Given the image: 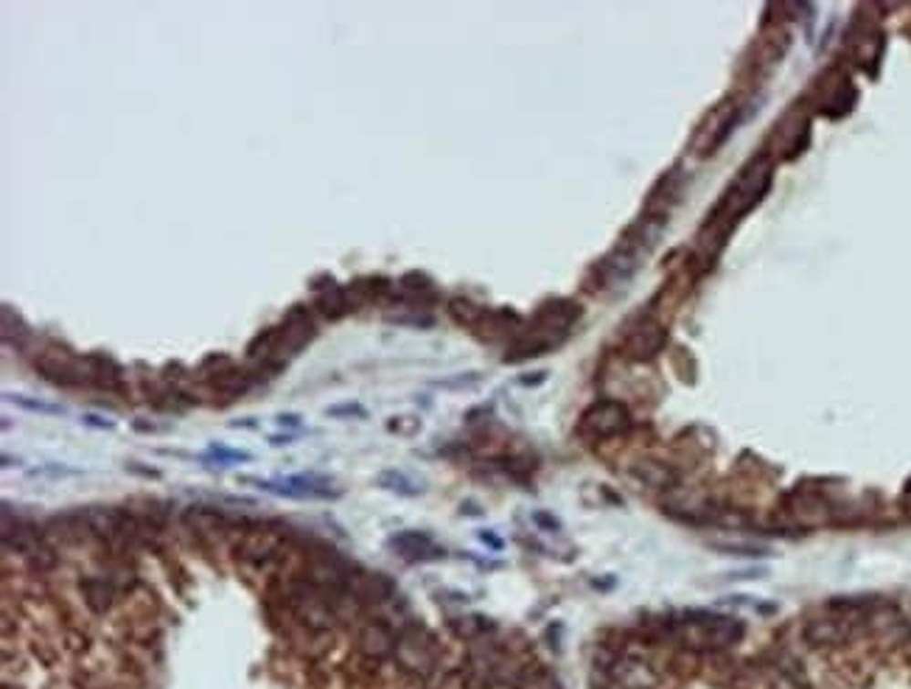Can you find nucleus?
<instances>
[{
	"mask_svg": "<svg viewBox=\"0 0 911 689\" xmlns=\"http://www.w3.org/2000/svg\"><path fill=\"white\" fill-rule=\"evenodd\" d=\"M628 427H631V415H628L626 404H620V401H597V404H592L581 415L578 432L586 440L600 443V440H612V437L626 435Z\"/></svg>",
	"mask_w": 911,
	"mask_h": 689,
	"instance_id": "39448f33",
	"label": "nucleus"
},
{
	"mask_svg": "<svg viewBox=\"0 0 911 689\" xmlns=\"http://www.w3.org/2000/svg\"><path fill=\"white\" fill-rule=\"evenodd\" d=\"M399 636L385 622H368L359 633V650L368 659H388L396 653Z\"/></svg>",
	"mask_w": 911,
	"mask_h": 689,
	"instance_id": "ddd939ff",
	"label": "nucleus"
},
{
	"mask_svg": "<svg viewBox=\"0 0 911 689\" xmlns=\"http://www.w3.org/2000/svg\"><path fill=\"white\" fill-rule=\"evenodd\" d=\"M615 675H617L623 689H648L654 684V675H651L648 664L634 662V659H626L623 664H617Z\"/></svg>",
	"mask_w": 911,
	"mask_h": 689,
	"instance_id": "a211bd4d",
	"label": "nucleus"
},
{
	"mask_svg": "<svg viewBox=\"0 0 911 689\" xmlns=\"http://www.w3.org/2000/svg\"><path fill=\"white\" fill-rule=\"evenodd\" d=\"M34 367L43 378H48L51 385H62V387L93 385V359L90 356L79 359L62 348H46L34 359Z\"/></svg>",
	"mask_w": 911,
	"mask_h": 689,
	"instance_id": "7ed1b4c3",
	"label": "nucleus"
},
{
	"mask_svg": "<svg viewBox=\"0 0 911 689\" xmlns=\"http://www.w3.org/2000/svg\"><path fill=\"white\" fill-rule=\"evenodd\" d=\"M138 432H163V427H151V424H143V420H135L132 424Z\"/></svg>",
	"mask_w": 911,
	"mask_h": 689,
	"instance_id": "7c9ffc66",
	"label": "nucleus"
},
{
	"mask_svg": "<svg viewBox=\"0 0 911 689\" xmlns=\"http://www.w3.org/2000/svg\"><path fill=\"white\" fill-rule=\"evenodd\" d=\"M90 359H93V385H98L104 390H119L121 387V367L109 356H90Z\"/></svg>",
	"mask_w": 911,
	"mask_h": 689,
	"instance_id": "412c9836",
	"label": "nucleus"
},
{
	"mask_svg": "<svg viewBox=\"0 0 911 689\" xmlns=\"http://www.w3.org/2000/svg\"><path fill=\"white\" fill-rule=\"evenodd\" d=\"M244 482L258 485L261 490L275 493V496H286V499H328V496H336V490H331V482L317 474H295V477H284L275 482L244 477Z\"/></svg>",
	"mask_w": 911,
	"mask_h": 689,
	"instance_id": "0eeeda50",
	"label": "nucleus"
},
{
	"mask_svg": "<svg viewBox=\"0 0 911 689\" xmlns=\"http://www.w3.org/2000/svg\"><path fill=\"white\" fill-rule=\"evenodd\" d=\"M315 305H317V312H320L323 317H328V320H339V317H346V314L354 309V297H351L348 289L334 286V283H331V286H323V292L317 294Z\"/></svg>",
	"mask_w": 911,
	"mask_h": 689,
	"instance_id": "4468645a",
	"label": "nucleus"
},
{
	"mask_svg": "<svg viewBox=\"0 0 911 689\" xmlns=\"http://www.w3.org/2000/svg\"><path fill=\"white\" fill-rule=\"evenodd\" d=\"M211 454L224 459V463H247L250 454L247 451H236V448H224V446H211Z\"/></svg>",
	"mask_w": 911,
	"mask_h": 689,
	"instance_id": "a878e982",
	"label": "nucleus"
},
{
	"mask_svg": "<svg viewBox=\"0 0 911 689\" xmlns=\"http://www.w3.org/2000/svg\"><path fill=\"white\" fill-rule=\"evenodd\" d=\"M12 404H17V406H23V409H28V412H40V415H65V406H59V404H46V401H34V398H28V396H6Z\"/></svg>",
	"mask_w": 911,
	"mask_h": 689,
	"instance_id": "b1692460",
	"label": "nucleus"
},
{
	"mask_svg": "<svg viewBox=\"0 0 911 689\" xmlns=\"http://www.w3.org/2000/svg\"><path fill=\"white\" fill-rule=\"evenodd\" d=\"M449 314L454 317V320H458L461 325H471V328H480V323L485 320V309H482V305H477L474 300H469V297H454L451 303H449Z\"/></svg>",
	"mask_w": 911,
	"mask_h": 689,
	"instance_id": "aec40b11",
	"label": "nucleus"
},
{
	"mask_svg": "<svg viewBox=\"0 0 911 689\" xmlns=\"http://www.w3.org/2000/svg\"><path fill=\"white\" fill-rule=\"evenodd\" d=\"M278 424H281V427H297V424H300V417H297V415H278Z\"/></svg>",
	"mask_w": 911,
	"mask_h": 689,
	"instance_id": "c85d7f7f",
	"label": "nucleus"
},
{
	"mask_svg": "<svg viewBox=\"0 0 911 689\" xmlns=\"http://www.w3.org/2000/svg\"><path fill=\"white\" fill-rule=\"evenodd\" d=\"M388 544H390L393 552H399V555H401L404 560H409V563H421V560H438V558H443V550L430 539L427 532H415V530L396 532Z\"/></svg>",
	"mask_w": 911,
	"mask_h": 689,
	"instance_id": "f8f14e48",
	"label": "nucleus"
},
{
	"mask_svg": "<svg viewBox=\"0 0 911 689\" xmlns=\"http://www.w3.org/2000/svg\"><path fill=\"white\" fill-rule=\"evenodd\" d=\"M315 336H317V328H315L312 317L306 314L303 305H295V309L286 314L284 325L278 328V362L286 365L284 356H295L297 351L306 348Z\"/></svg>",
	"mask_w": 911,
	"mask_h": 689,
	"instance_id": "6e6552de",
	"label": "nucleus"
},
{
	"mask_svg": "<svg viewBox=\"0 0 911 689\" xmlns=\"http://www.w3.org/2000/svg\"><path fill=\"white\" fill-rule=\"evenodd\" d=\"M378 488L393 490L399 496H419L421 493V488L415 485L407 474H401V471H382V474H378Z\"/></svg>",
	"mask_w": 911,
	"mask_h": 689,
	"instance_id": "4be33fe9",
	"label": "nucleus"
},
{
	"mask_svg": "<svg viewBox=\"0 0 911 689\" xmlns=\"http://www.w3.org/2000/svg\"><path fill=\"white\" fill-rule=\"evenodd\" d=\"M850 622L847 617H836V620H816L805 628L808 642L813 644H842L850 636Z\"/></svg>",
	"mask_w": 911,
	"mask_h": 689,
	"instance_id": "2eb2a0df",
	"label": "nucleus"
},
{
	"mask_svg": "<svg viewBox=\"0 0 911 689\" xmlns=\"http://www.w3.org/2000/svg\"><path fill=\"white\" fill-rule=\"evenodd\" d=\"M578 317H581V305L573 300L558 297V300L544 303L536 312L533 323H530V328L513 339V344L505 354V362H524V359L547 354L558 342H564V336L578 323Z\"/></svg>",
	"mask_w": 911,
	"mask_h": 689,
	"instance_id": "f257e3e1",
	"label": "nucleus"
},
{
	"mask_svg": "<svg viewBox=\"0 0 911 689\" xmlns=\"http://www.w3.org/2000/svg\"><path fill=\"white\" fill-rule=\"evenodd\" d=\"M346 591L357 602H388V600H393L396 586H393V581L388 578V574L351 569L348 581H346Z\"/></svg>",
	"mask_w": 911,
	"mask_h": 689,
	"instance_id": "9b49d317",
	"label": "nucleus"
},
{
	"mask_svg": "<svg viewBox=\"0 0 911 689\" xmlns=\"http://www.w3.org/2000/svg\"><path fill=\"white\" fill-rule=\"evenodd\" d=\"M82 594H85L88 608L96 611V614H104V611L112 605V597H116L109 581H104V578H85L82 581Z\"/></svg>",
	"mask_w": 911,
	"mask_h": 689,
	"instance_id": "f3484780",
	"label": "nucleus"
},
{
	"mask_svg": "<svg viewBox=\"0 0 911 689\" xmlns=\"http://www.w3.org/2000/svg\"><path fill=\"white\" fill-rule=\"evenodd\" d=\"M4 323H0V331H4V342L6 344H23L28 336V325L20 320V314H15L9 305H4Z\"/></svg>",
	"mask_w": 911,
	"mask_h": 689,
	"instance_id": "5701e85b",
	"label": "nucleus"
},
{
	"mask_svg": "<svg viewBox=\"0 0 911 689\" xmlns=\"http://www.w3.org/2000/svg\"><path fill=\"white\" fill-rule=\"evenodd\" d=\"M771 160L769 158H754L740 174L738 180L732 182V188L724 194V200H720V205L715 208L709 224H718L720 230H724V236L730 233V230L754 208V205H761V200L766 197V190L771 188Z\"/></svg>",
	"mask_w": 911,
	"mask_h": 689,
	"instance_id": "f03ea898",
	"label": "nucleus"
},
{
	"mask_svg": "<svg viewBox=\"0 0 911 689\" xmlns=\"http://www.w3.org/2000/svg\"><path fill=\"white\" fill-rule=\"evenodd\" d=\"M715 550L720 552H727V555H749V558H757V555H766L769 550L766 547H757V544H727V541H712Z\"/></svg>",
	"mask_w": 911,
	"mask_h": 689,
	"instance_id": "393cba45",
	"label": "nucleus"
},
{
	"mask_svg": "<svg viewBox=\"0 0 911 689\" xmlns=\"http://www.w3.org/2000/svg\"><path fill=\"white\" fill-rule=\"evenodd\" d=\"M665 342H668V334H665V328L657 320H642V323H637L628 331L623 348H626L628 359L648 362V359H654L665 348Z\"/></svg>",
	"mask_w": 911,
	"mask_h": 689,
	"instance_id": "9d476101",
	"label": "nucleus"
},
{
	"mask_svg": "<svg viewBox=\"0 0 911 689\" xmlns=\"http://www.w3.org/2000/svg\"><path fill=\"white\" fill-rule=\"evenodd\" d=\"M328 415L331 417H365V409L359 404H336V406H328Z\"/></svg>",
	"mask_w": 911,
	"mask_h": 689,
	"instance_id": "bb28decb",
	"label": "nucleus"
},
{
	"mask_svg": "<svg viewBox=\"0 0 911 689\" xmlns=\"http://www.w3.org/2000/svg\"><path fill=\"white\" fill-rule=\"evenodd\" d=\"M393 656L412 675H430L435 670V662H438L432 636L424 628H419V625H409L407 631H401Z\"/></svg>",
	"mask_w": 911,
	"mask_h": 689,
	"instance_id": "423d86ee",
	"label": "nucleus"
},
{
	"mask_svg": "<svg viewBox=\"0 0 911 689\" xmlns=\"http://www.w3.org/2000/svg\"><path fill=\"white\" fill-rule=\"evenodd\" d=\"M250 385H253V378H250V373H244V370H239V367H224L222 373H216L213 375V387L222 393V396H231V398H236V396H244L247 390H250Z\"/></svg>",
	"mask_w": 911,
	"mask_h": 689,
	"instance_id": "dca6fc26",
	"label": "nucleus"
},
{
	"mask_svg": "<svg viewBox=\"0 0 911 689\" xmlns=\"http://www.w3.org/2000/svg\"><path fill=\"white\" fill-rule=\"evenodd\" d=\"M82 424L85 427H93V429H112V427H116V424H112V420H107V417H98V415H85L82 417Z\"/></svg>",
	"mask_w": 911,
	"mask_h": 689,
	"instance_id": "cd10ccee",
	"label": "nucleus"
},
{
	"mask_svg": "<svg viewBox=\"0 0 911 689\" xmlns=\"http://www.w3.org/2000/svg\"><path fill=\"white\" fill-rule=\"evenodd\" d=\"M480 539H482V544H488V547H493V550H500V547H502V541H500V539H493V535H488V532H480Z\"/></svg>",
	"mask_w": 911,
	"mask_h": 689,
	"instance_id": "c756f323",
	"label": "nucleus"
},
{
	"mask_svg": "<svg viewBox=\"0 0 911 689\" xmlns=\"http://www.w3.org/2000/svg\"><path fill=\"white\" fill-rule=\"evenodd\" d=\"M639 250L631 247L628 242H623L609 258H603L600 266H597V281H600V289H620L631 281V275L637 273V266H639Z\"/></svg>",
	"mask_w": 911,
	"mask_h": 689,
	"instance_id": "1a4fd4ad",
	"label": "nucleus"
},
{
	"mask_svg": "<svg viewBox=\"0 0 911 689\" xmlns=\"http://www.w3.org/2000/svg\"><path fill=\"white\" fill-rule=\"evenodd\" d=\"M681 633H685L690 647L701 650H720L730 647L743 636V625L735 617H709V614H693L688 622H681Z\"/></svg>",
	"mask_w": 911,
	"mask_h": 689,
	"instance_id": "20e7f679",
	"label": "nucleus"
},
{
	"mask_svg": "<svg viewBox=\"0 0 911 689\" xmlns=\"http://www.w3.org/2000/svg\"><path fill=\"white\" fill-rule=\"evenodd\" d=\"M401 294L412 303V305H424V300H432L435 297V289H432V281L427 275H419V273H409L401 278Z\"/></svg>",
	"mask_w": 911,
	"mask_h": 689,
	"instance_id": "6ab92c4d",
	"label": "nucleus"
},
{
	"mask_svg": "<svg viewBox=\"0 0 911 689\" xmlns=\"http://www.w3.org/2000/svg\"><path fill=\"white\" fill-rule=\"evenodd\" d=\"M908 628H911V622H908Z\"/></svg>",
	"mask_w": 911,
	"mask_h": 689,
	"instance_id": "2f4dec72",
	"label": "nucleus"
}]
</instances>
